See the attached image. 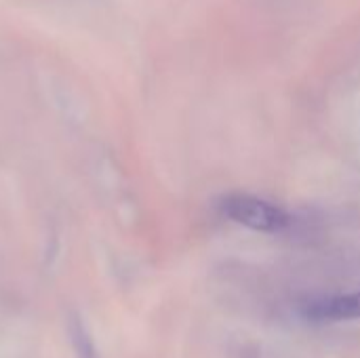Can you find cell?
Listing matches in <instances>:
<instances>
[{
  "label": "cell",
  "mask_w": 360,
  "mask_h": 358,
  "mask_svg": "<svg viewBox=\"0 0 360 358\" xmlns=\"http://www.w3.org/2000/svg\"><path fill=\"white\" fill-rule=\"evenodd\" d=\"M221 213L238 226L268 234L281 232L291 224V217L283 207L253 194H228L221 200Z\"/></svg>",
  "instance_id": "6da1fadb"
},
{
  "label": "cell",
  "mask_w": 360,
  "mask_h": 358,
  "mask_svg": "<svg viewBox=\"0 0 360 358\" xmlns=\"http://www.w3.org/2000/svg\"><path fill=\"white\" fill-rule=\"evenodd\" d=\"M304 317L314 323H342L360 319V291L321 298L304 306Z\"/></svg>",
  "instance_id": "7a4b0ae2"
},
{
  "label": "cell",
  "mask_w": 360,
  "mask_h": 358,
  "mask_svg": "<svg viewBox=\"0 0 360 358\" xmlns=\"http://www.w3.org/2000/svg\"><path fill=\"white\" fill-rule=\"evenodd\" d=\"M74 335H76V350H78L80 358H97L95 357L93 346H91V342H89V338L82 333V329H76Z\"/></svg>",
  "instance_id": "3957f363"
}]
</instances>
